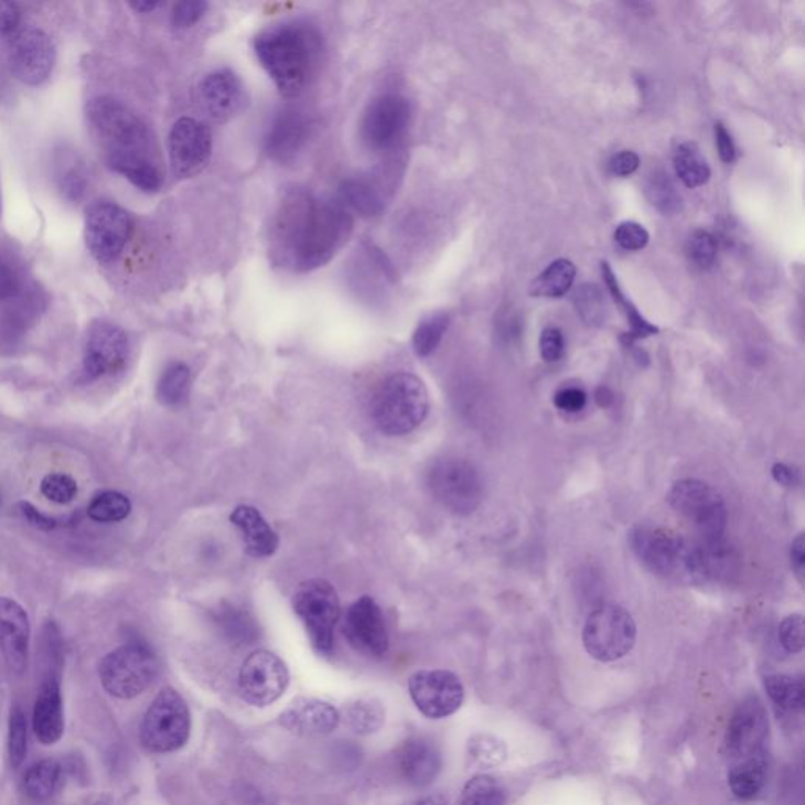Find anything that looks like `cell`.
I'll list each match as a JSON object with an SVG mask.
<instances>
[{"instance_id": "6da1fadb", "label": "cell", "mask_w": 805, "mask_h": 805, "mask_svg": "<svg viewBox=\"0 0 805 805\" xmlns=\"http://www.w3.org/2000/svg\"><path fill=\"white\" fill-rule=\"evenodd\" d=\"M353 228V217L343 203L308 191L290 192L272 219V260L291 271H313L343 249Z\"/></svg>"}, {"instance_id": "7a4b0ae2", "label": "cell", "mask_w": 805, "mask_h": 805, "mask_svg": "<svg viewBox=\"0 0 805 805\" xmlns=\"http://www.w3.org/2000/svg\"><path fill=\"white\" fill-rule=\"evenodd\" d=\"M254 50L280 94L294 98L315 75L321 55L320 33L304 22H282L258 33Z\"/></svg>"}, {"instance_id": "3957f363", "label": "cell", "mask_w": 805, "mask_h": 805, "mask_svg": "<svg viewBox=\"0 0 805 805\" xmlns=\"http://www.w3.org/2000/svg\"><path fill=\"white\" fill-rule=\"evenodd\" d=\"M630 543L653 575L678 583L705 582L697 543L656 526H637L631 532Z\"/></svg>"}, {"instance_id": "277c9868", "label": "cell", "mask_w": 805, "mask_h": 805, "mask_svg": "<svg viewBox=\"0 0 805 805\" xmlns=\"http://www.w3.org/2000/svg\"><path fill=\"white\" fill-rule=\"evenodd\" d=\"M428 409L430 398L422 379L411 373H397L375 394L372 417L382 433L405 436L423 422Z\"/></svg>"}, {"instance_id": "5b68a950", "label": "cell", "mask_w": 805, "mask_h": 805, "mask_svg": "<svg viewBox=\"0 0 805 805\" xmlns=\"http://www.w3.org/2000/svg\"><path fill=\"white\" fill-rule=\"evenodd\" d=\"M87 117L96 138L106 149V160L150 158V136L146 125L124 103L98 96L87 106Z\"/></svg>"}, {"instance_id": "8992f818", "label": "cell", "mask_w": 805, "mask_h": 805, "mask_svg": "<svg viewBox=\"0 0 805 805\" xmlns=\"http://www.w3.org/2000/svg\"><path fill=\"white\" fill-rule=\"evenodd\" d=\"M431 496L455 515H471L485 497V482L471 461L463 458H442L427 472Z\"/></svg>"}, {"instance_id": "52a82bcc", "label": "cell", "mask_w": 805, "mask_h": 805, "mask_svg": "<svg viewBox=\"0 0 805 805\" xmlns=\"http://www.w3.org/2000/svg\"><path fill=\"white\" fill-rule=\"evenodd\" d=\"M160 675V661L142 644H128L109 653L99 664L103 688L117 697L129 700L146 693Z\"/></svg>"}, {"instance_id": "ba28073f", "label": "cell", "mask_w": 805, "mask_h": 805, "mask_svg": "<svg viewBox=\"0 0 805 805\" xmlns=\"http://www.w3.org/2000/svg\"><path fill=\"white\" fill-rule=\"evenodd\" d=\"M637 626L633 615L616 604H600L587 616L582 642L587 653L600 663H614L634 648Z\"/></svg>"}, {"instance_id": "9c48e42d", "label": "cell", "mask_w": 805, "mask_h": 805, "mask_svg": "<svg viewBox=\"0 0 805 805\" xmlns=\"http://www.w3.org/2000/svg\"><path fill=\"white\" fill-rule=\"evenodd\" d=\"M190 733L191 712L186 701L175 689H162L140 726L143 748L154 753L175 752L186 744Z\"/></svg>"}, {"instance_id": "30bf717a", "label": "cell", "mask_w": 805, "mask_h": 805, "mask_svg": "<svg viewBox=\"0 0 805 805\" xmlns=\"http://www.w3.org/2000/svg\"><path fill=\"white\" fill-rule=\"evenodd\" d=\"M667 502L683 518L694 524L701 540L721 538L726 534V501L710 483L697 479H683L672 485L667 493Z\"/></svg>"}, {"instance_id": "8fae6325", "label": "cell", "mask_w": 805, "mask_h": 805, "mask_svg": "<svg viewBox=\"0 0 805 805\" xmlns=\"http://www.w3.org/2000/svg\"><path fill=\"white\" fill-rule=\"evenodd\" d=\"M294 612L321 655H329L334 648V627L340 616V600L334 586L324 579L302 582L294 593Z\"/></svg>"}, {"instance_id": "7c38bea8", "label": "cell", "mask_w": 805, "mask_h": 805, "mask_svg": "<svg viewBox=\"0 0 805 805\" xmlns=\"http://www.w3.org/2000/svg\"><path fill=\"white\" fill-rule=\"evenodd\" d=\"M131 217L112 202H95L85 213V243L99 264L117 260L131 235Z\"/></svg>"}, {"instance_id": "4fadbf2b", "label": "cell", "mask_w": 805, "mask_h": 805, "mask_svg": "<svg viewBox=\"0 0 805 805\" xmlns=\"http://www.w3.org/2000/svg\"><path fill=\"white\" fill-rule=\"evenodd\" d=\"M290 683L287 664L268 650L250 653L239 668L238 690L244 701L265 708L283 696Z\"/></svg>"}, {"instance_id": "5bb4252c", "label": "cell", "mask_w": 805, "mask_h": 805, "mask_svg": "<svg viewBox=\"0 0 805 805\" xmlns=\"http://www.w3.org/2000/svg\"><path fill=\"white\" fill-rule=\"evenodd\" d=\"M770 734V719L759 697L742 701L734 711L723 738V755L731 766L763 755L764 742Z\"/></svg>"}, {"instance_id": "9a60e30c", "label": "cell", "mask_w": 805, "mask_h": 805, "mask_svg": "<svg viewBox=\"0 0 805 805\" xmlns=\"http://www.w3.org/2000/svg\"><path fill=\"white\" fill-rule=\"evenodd\" d=\"M409 696L417 710L430 719L455 715L464 701V686L453 672L419 670L409 678Z\"/></svg>"}, {"instance_id": "2e32d148", "label": "cell", "mask_w": 805, "mask_h": 805, "mask_svg": "<svg viewBox=\"0 0 805 805\" xmlns=\"http://www.w3.org/2000/svg\"><path fill=\"white\" fill-rule=\"evenodd\" d=\"M55 46L51 36L40 29H21L13 33L9 47L11 73L21 83L43 84L53 73Z\"/></svg>"}, {"instance_id": "e0dca14e", "label": "cell", "mask_w": 805, "mask_h": 805, "mask_svg": "<svg viewBox=\"0 0 805 805\" xmlns=\"http://www.w3.org/2000/svg\"><path fill=\"white\" fill-rule=\"evenodd\" d=\"M411 121V106L400 95H383L365 110L362 139L373 150H389L397 146Z\"/></svg>"}, {"instance_id": "ac0fdd59", "label": "cell", "mask_w": 805, "mask_h": 805, "mask_svg": "<svg viewBox=\"0 0 805 805\" xmlns=\"http://www.w3.org/2000/svg\"><path fill=\"white\" fill-rule=\"evenodd\" d=\"M212 150V131L202 121L184 117L170 129V164L181 179L201 172L210 161Z\"/></svg>"}, {"instance_id": "d6986e66", "label": "cell", "mask_w": 805, "mask_h": 805, "mask_svg": "<svg viewBox=\"0 0 805 805\" xmlns=\"http://www.w3.org/2000/svg\"><path fill=\"white\" fill-rule=\"evenodd\" d=\"M129 356L128 335L124 329L99 321L88 329L84 346V372L90 378L116 375L124 371Z\"/></svg>"}, {"instance_id": "ffe728a7", "label": "cell", "mask_w": 805, "mask_h": 805, "mask_svg": "<svg viewBox=\"0 0 805 805\" xmlns=\"http://www.w3.org/2000/svg\"><path fill=\"white\" fill-rule=\"evenodd\" d=\"M343 634L361 655L383 657L389 650V634L382 609L371 597H362L350 605L343 623Z\"/></svg>"}, {"instance_id": "44dd1931", "label": "cell", "mask_w": 805, "mask_h": 805, "mask_svg": "<svg viewBox=\"0 0 805 805\" xmlns=\"http://www.w3.org/2000/svg\"><path fill=\"white\" fill-rule=\"evenodd\" d=\"M31 622L28 612L11 598L0 597V653L14 674L28 668Z\"/></svg>"}, {"instance_id": "7402d4cb", "label": "cell", "mask_w": 805, "mask_h": 805, "mask_svg": "<svg viewBox=\"0 0 805 805\" xmlns=\"http://www.w3.org/2000/svg\"><path fill=\"white\" fill-rule=\"evenodd\" d=\"M312 129V120L301 110H282L272 120L268 135H266V153L276 161H293L308 146Z\"/></svg>"}, {"instance_id": "603a6c76", "label": "cell", "mask_w": 805, "mask_h": 805, "mask_svg": "<svg viewBox=\"0 0 805 805\" xmlns=\"http://www.w3.org/2000/svg\"><path fill=\"white\" fill-rule=\"evenodd\" d=\"M340 712L334 705L319 699H297L280 715V723L291 733L321 738L337 729Z\"/></svg>"}, {"instance_id": "cb8c5ba5", "label": "cell", "mask_w": 805, "mask_h": 805, "mask_svg": "<svg viewBox=\"0 0 805 805\" xmlns=\"http://www.w3.org/2000/svg\"><path fill=\"white\" fill-rule=\"evenodd\" d=\"M201 99L206 112L216 120L235 117L246 105L242 80L227 69L210 73L203 79Z\"/></svg>"}, {"instance_id": "d4e9b609", "label": "cell", "mask_w": 805, "mask_h": 805, "mask_svg": "<svg viewBox=\"0 0 805 805\" xmlns=\"http://www.w3.org/2000/svg\"><path fill=\"white\" fill-rule=\"evenodd\" d=\"M397 766L409 785L428 786L441 773L442 759L433 742L423 738L405 741L397 753Z\"/></svg>"}, {"instance_id": "484cf974", "label": "cell", "mask_w": 805, "mask_h": 805, "mask_svg": "<svg viewBox=\"0 0 805 805\" xmlns=\"http://www.w3.org/2000/svg\"><path fill=\"white\" fill-rule=\"evenodd\" d=\"M64 701L57 677L46 678L33 708V730L44 745H53L64 734Z\"/></svg>"}, {"instance_id": "4316f807", "label": "cell", "mask_w": 805, "mask_h": 805, "mask_svg": "<svg viewBox=\"0 0 805 805\" xmlns=\"http://www.w3.org/2000/svg\"><path fill=\"white\" fill-rule=\"evenodd\" d=\"M230 520L242 534L250 556L269 557L279 548V537L257 508L239 505L232 513Z\"/></svg>"}, {"instance_id": "83f0119b", "label": "cell", "mask_w": 805, "mask_h": 805, "mask_svg": "<svg viewBox=\"0 0 805 805\" xmlns=\"http://www.w3.org/2000/svg\"><path fill=\"white\" fill-rule=\"evenodd\" d=\"M768 759L766 753L745 760L731 766L729 786L731 793L741 801L753 799L762 792L766 784Z\"/></svg>"}, {"instance_id": "f1b7e54d", "label": "cell", "mask_w": 805, "mask_h": 805, "mask_svg": "<svg viewBox=\"0 0 805 805\" xmlns=\"http://www.w3.org/2000/svg\"><path fill=\"white\" fill-rule=\"evenodd\" d=\"M64 779V768L57 760L47 759L33 764L22 779V790L33 801L50 799L55 795Z\"/></svg>"}, {"instance_id": "f546056e", "label": "cell", "mask_w": 805, "mask_h": 805, "mask_svg": "<svg viewBox=\"0 0 805 805\" xmlns=\"http://www.w3.org/2000/svg\"><path fill=\"white\" fill-rule=\"evenodd\" d=\"M675 172H677L678 179L690 187L704 186L708 183L711 176V169L705 160L704 153H701L699 146L694 142H685L678 147L675 151L674 157Z\"/></svg>"}, {"instance_id": "4dcf8cb0", "label": "cell", "mask_w": 805, "mask_h": 805, "mask_svg": "<svg viewBox=\"0 0 805 805\" xmlns=\"http://www.w3.org/2000/svg\"><path fill=\"white\" fill-rule=\"evenodd\" d=\"M576 279V266L570 260L552 261L530 287L532 297L560 298L567 294Z\"/></svg>"}, {"instance_id": "1f68e13d", "label": "cell", "mask_w": 805, "mask_h": 805, "mask_svg": "<svg viewBox=\"0 0 805 805\" xmlns=\"http://www.w3.org/2000/svg\"><path fill=\"white\" fill-rule=\"evenodd\" d=\"M107 165L114 172L120 173L125 179L131 181L140 191L158 192L161 190V172L150 158H120V160L107 161Z\"/></svg>"}, {"instance_id": "d6a6232c", "label": "cell", "mask_w": 805, "mask_h": 805, "mask_svg": "<svg viewBox=\"0 0 805 805\" xmlns=\"http://www.w3.org/2000/svg\"><path fill=\"white\" fill-rule=\"evenodd\" d=\"M343 206H350L361 216L375 217L384 212L382 194L373 184L365 180H346L340 187Z\"/></svg>"}, {"instance_id": "836d02e7", "label": "cell", "mask_w": 805, "mask_h": 805, "mask_svg": "<svg viewBox=\"0 0 805 805\" xmlns=\"http://www.w3.org/2000/svg\"><path fill=\"white\" fill-rule=\"evenodd\" d=\"M343 712L346 726L357 734L375 733L386 722V708L378 699H354Z\"/></svg>"}, {"instance_id": "e575fe53", "label": "cell", "mask_w": 805, "mask_h": 805, "mask_svg": "<svg viewBox=\"0 0 805 805\" xmlns=\"http://www.w3.org/2000/svg\"><path fill=\"white\" fill-rule=\"evenodd\" d=\"M764 689L774 705L785 711H801L805 705L803 679L775 674L764 678Z\"/></svg>"}, {"instance_id": "d590c367", "label": "cell", "mask_w": 805, "mask_h": 805, "mask_svg": "<svg viewBox=\"0 0 805 805\" xmlns=\"http://www.w3.org/2000/svg\"><path fill=\"white\" fill-rule=\"evenodd\" d=\"M191 371L183 362H173L164 373L157 386L158 400L165 406H175L183 401L190 393Z\"/></svg>"}, {"instance_id": "8d00e7d4", "label": "cell", "mask_w": 805, "mask_h": 805, "mask_svg": "<svg viewBox=\"0 0 805 805\" xmlns=\"http://www.w3.org/2000/svg\"><path fill=\"white\" fill-rule=\"evenodd\" d=\"M645 195L657 212L675 214L681 210V194H679L670 175L663 172V170H657V172L650 175V179L646 180Z\"/></svg>"}, {"instance_id": "74e56055", "label": "cell", "mask_w": 805, "mask_h": 805, "mask_svg": "<svg viewBox=\"0 0 805 805\" xmlns=\"http://www.w3.org/2000/svg\"><path fill=\"white\" fill-rule=\"evenodd\" d=\"M505 801L504 785L496 777L479 774L464 785L457 805H505Z\"/></svg>"}, {"instance_id": "f35d334b", "label": "cell", "mask_w": 805, "mask_h": 805, "mask_svg": "<svg viewBox=\"0 0 805 805\" xmlns=\"http://www.w3.org/2000/svg\"><path fill=\"white\" fill-rule=\"evenodd\" d=\"M217 625L224 631L225 637L236 644H246L257 637L258 631L253 616L235 605H227L217 612Z\"/></svg>"}, {"instance_id": "ab89813d", "label": "cell", "mask_w": 805, "mask_h": 805, "mask_svg": "<svg viewBox=\"0 0 805 805\" xmlns=\"http://www.w3.org/2000/svg\"><path fill=\"white\" fill-rule=\"evenodd\" d=\"M468 753L477 766L490 770L507 760V745L494 734L477 733L469 740Z\"/></svg>"}, {"instance_id": "60d3db41", "label": "cell", "mask_w": 805, "mask_h": 805, "mask_svg": "<svg viewBox=\"0 0 805 805\" xmlns=\"http://www.w3.org/2000/svg\"><path fill=\"white\" fill-rule=\"evenodd\" d=\"M450 319L444 312L433 313L425 319L414 332L412 346L417 356L428 357L438 348L449 328Z\"/></svg>"}, {"instance_id": "b9f144b4", "label": "cell", "mask_w": 805, "mask_h": 805, "mask_svg": "<svg viewBox=\"0 0 805 805\" xmlns=\"http://www.w3.org/2000/svg\"><path fill=\"white\" fill-rule=\"evenodd\" d=\"M87 513L96 523H118L128 518L131 513V502L117 491H105L94 497Z\"/></svg>"}, {"instance_id": "7bdbcfd3", "label": "cell", "mask_w": 805, "mask_h": 805, "mask_svg": "<svg viewBox=\"0 0 805 805\" xmlns=\"http://www.w3.org/2000/svg\"><path fill=\"white\" fill-rule=\"evenodd\" d=\"M601 272H603L605 286H608L609 291H611L612 298H614L616 304L622 308L627 321H630L633 334L637 335V337H646V335L656 334L657 328L650 324L648 321L638 313V310L631 304V301H627L625 294H623L622 288H620L619 280H616L611 266L603 261V264H601Z\"/></svg>"}, {"instance_id": "ee69618b", "label": "cell", "mask_w": 805, "mask_h": 805, "mask_svg": "<svg viewBox=\"0 0 805 805\" xmlns=\"http://www.w3.org/2000/svg\"><path fill=\"white\" fill-rule=\"evenodd\" d=\"M9 755L14 770L24 763L25 755H28V721H25L24 711L18 705L10 715Z\"/></svg>"}, {"instance_id": "f6af8a7d", "label": "cell", "mask_w": 805, "mask_h": 805, "mask_svg": "<svg viewBox=\"0 0 805 805\" xmlns=\"http://www.w3.org/2000/svg\"><path fill=\"white\" fill-rule=\"evenodd\" d=\"M575 305L578 309L579 315L582 316L587 323L597 324L603 320L604 316V298L603 291L592 283H586L575 293Z\"/></svg>"}, {"instance_id": "bcb514c9", "label": "cell", "mask_w": 805, "mask_h": 805, "mask_svg": "<svg viewBox=\"0 0 805 805\" xmlns=\"http://www.w3.org/2000/svg\"><path fill=\"white\" fill-rule=\"evenodd\" d=\"M686 254L697 268L708 269L715 264L718 244L715 236L705 230L694 232L686 244Z\"/></svg>"}, {"instance_id": "7dc6e473", "label": "cell", "mask_w": 805, "mask_h": 805, "mask_svg": "<svg viewBox=\"0 0 805 805\" xmlns=\"http://www.w3.org/2000/svg\"><path fill=\"white\" fill-rule=\"evenodd\" d=\"M77 482L66 474H50L42 480V494L55 504H69L77 496Z\"/></svg>"}, {"instance_id": "c3c4849f", "label": "cell", "mask_w": 805, "mask_h": 805, "mask_svg": "<svg viewBox=\"0 0 805 805\" xmlns=\"http://www.w3.org/2000/svg\"><path fill=\"white\" fill-rule=\"evenodd\" d=\"M779 641H781L786 652L793 653V655L803 652L804 616L793 614L782 620L781 626H779Z\"/></svg>"}, {"instance_id": "681fc988", "label": "cell", "mask_w": 805, "mask_h": 805, "mask_svg": "<svg viewBox=\"0 0 805 805\" xmlns=\"http://www.w3.org/2000/svg\"><path fill=\"white\" fill-rule=\"evenodd\" d=\"M615 242L625 250H642L650 242L648 232L644 225L637 223H623L616 227Z\"/></svg>"}, {"instance_id": "f907efd6", "label": "cell", "mask_w": 805, "mask_h": 805, "mask_svg": "<svg viewBox=\"0 0 805 805\" xmlns=\"http://www.w3.org/2000/svg\"><path fill=\"white\" fill-rule=\"evenodd\" d=\"M206 6L201 0H190V2H180L173 7L172 11V24L179 29H187L198 22L203 14H205Z\"/></svg>"}, {"instance_id": "816d5d0a", "label": "cell", "mask_w": 805, "mask_h": 805, "mask_svg": "<svg viewBox=\"0 0 805 805\" xmlns=\"http://www.w3.org/2000/svg\"><path fill=\"white\" fill-rule=\"evenodd\" d=\"M540 353L543 359L554 364L562 359L565 354V339L562 332L557 328H548L543 331L540 337Z\"/></svg>"}, {"instance_id": "f5cc1de1", "label": "cell", "mask_w": 805, "mask_h": 805, "mask_svg": "<svg viewBox=\"0 0 805 805\" xmlns=\"http://www.w3.org/2000/svg\"><path fill=\"white\" fill-rule=\"evenodd\" d=\"M557 408L567 412H579L587 405V395L578 387H567L554 397Z\"/></svg>"}, {"instance_id": "db71d44e", "label": "cell", "mask_w": 805, "mask_h": 805, "mask_svg": "<svg viewBox=\"0 0 805 805\" xmlns=\"http://www.w3.org/2000/svg\"><path fill=\"white\" fill-rule=\"evenodd\" d=\"M85 186H87V183H85L84 173L77 168L66 170L64 175H62V191H64L65 197L69 198V201H80L85 192Z\"/></svg>"}, {"instance_id": "11a10c76", "label": "cell", "mask_w": 805, "mask_h": 805, "mask_svg": "<svg viewBox=\"0 0 805 805\" xmlns=\"http://www.w3.org/2000/svg\"><path fill=\"white\" fill-rule=\"evenodd\" d=\"M638 165H641V158H638L634 151L630 150L616 153L615 157H612L611 162H609V169H611V172L614 173L615 176H622V179L633 175V173L638 169Z\"/></svg>"}, {"instance_id": "9f6ffc18", "label": "cell", "mask_w": 805, "mask_h": 805, "mask_svg": "<svg viewBox=\"0 0 805 805\" xmlns=\"http://www.w3.org/2000/svg\"><path fill=\"white\" fill-rule=\"evenodd\" d=\"M790 565L795 572L797 582L804 583L805 578V540L804 534L797 535L790 548Z\"/></svg>"}, {"instance_id": "6f0895ef", "label": "cell", "mask_w": 805, "mask_h": 805, "mask_svg": "<svg viewBox=\"0 0 805 805\" xmlns=\"http://www.w3.org/2000/svg\"><path fill=\"white\" fill-rule=\"evenodd\" d=\"M716 135V147H718L719 157L723 162H733L737 158V149H734L733 139H731L730 132L727 131L726 127L719 121L715 127Z\"/></svg>"}, {"instance_id": "680465c9", "label": "cell", "mask_w": 805, "mask_h": 805, "mask_svg": "<svg viewBox=\"0 0 805 805\" xmlns=\"http://www.w3.org/2000/svg\"><path fill=\"white\" fill-rule=\"evenodd\" d=\"M20 24V10L17 3L0 2V32L14 33Z\"/></svg>"}, {"instance_id": "91938a15", "label": "cell", "mask_w": 805, "mask_h": 805, "mask_svg": "<svg viewBox=\"0 0 805 805\" xmlns=\"http://www.w3.org/2000/svg\"><path fill=\"white\" fill-rule=\"evenodd\" d=\"M21 513L24 518L32 524V526L39 527V529L51 530L54 529V519L47 518L46 515L40 513L39 509L33 508L32 505L21 504Z\"/></svg>"}, {"instance_id": "94428289", "label": "cell", "mask_w": 805, "mask_h": 805, "mask_svg": "<svg viewBox=\"0 0 805 805\" xmlns=\"http://www.w3.org/2000/svg\"><path fill=\"white\" fill-rule=\"evenodd\" d=\"M773 477L775 482L784 486H795L799 482V475H797L795 469L782 463L774 464Z\"/></svg>"}, {"instance_id": "6125c7cd", "label": "cell", "mask_w": 805, "mask_h": 805, "mask_svg": "<svg viewBox=\"0 0 805 805\" xmlns=\"http://www.w3.org/2000/svg\"><path fill=\"white\" fill-rule=\"evenodd\" d=\"M405 805H447V799L442 795H428Z\"/></svg>"}, {"instance_id": "be15d7a7", "label": "cell", "mask_w": 805, "mask_h": 805, "mask_svg": "<svg viewBox=\"0 0 805 805\" xmlns=\"http://www.w3.org/2000/svg\"><path fill=\"white\" fill-rule=\"evenodd\" d=\"M132 9L140 11V13H149V11L158 9L160 3L158 2H132Z\"/></svg>"}, {"instance_id": "e7e4bbea", "label": "cell", "mask_w": 805, "mask_h": 805, "mask_svg": "<svg viewBox=\"0 0 805 805\" xmlns=\"http://www.w3.org/2000/svg\"><path fill=\"white\" fill-rule=\"evenodd\" d=\"M0 217H2V192H0Z\"/></svg>"}]
</instances>
